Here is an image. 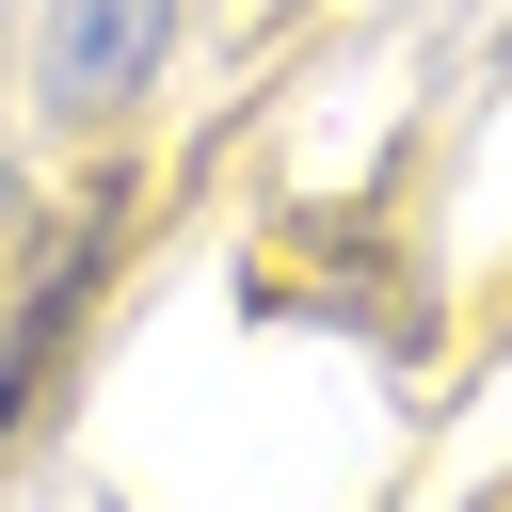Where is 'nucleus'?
<instances>
[{
    "label": "nucleus",
    "instance_id": "obj_1",
    "mask_svg": "<svg viewBox=\"0 0 512 512\" xmlns=\"http://www.w3.org/2000/svg\"><path fill=\"white\" fill-rule=\"evenodd\" d=\"M112 224H128V208H80V224H64V256L32 272V304L0 320V448H16V416L48 400V368H64V336H80V304H96V256H112Z\"/></svg>",
    "mask_w": 512,
    "mask_h": 512
},
{
    "label": "nucleus",
    "instance_id": "obj_2",
    "mask_svg": "<svg viewBox=\"0 0 512 512\" xmlns=\"http://www.w3.org/2000/svg\"><path fill=\"white\" fill-rule=\"evenodd\" d=\"M144 64H160V0H64V32H48V112H112Z\"/></svg>",
    "mask_w": 512,
    "mask_h": 512
}]
</instances>
